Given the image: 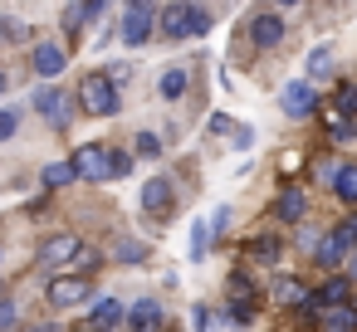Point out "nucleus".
Wrapping results in <instances>:
<instances>
[{"mask_svg": "<svg viewBox=\"0 0 357 332\" xmlns=\"http://www.w3.org/2000/svg\"><path fill=\"white\" fill-rule=\"evenodd\" d=\"M69 181H79L74 161H50V166H45V186H50V191H59V186H69Z\"/></svg>", "mask_w": 357, "mask_h": 332, "instance_id": "nucleus-19", "label": "nucleus"}, {"mask_svg": "<svg viewBox=\"0 0 357 332\" xmlns=\"http://www.w3.org/2000/svg\"><path fill=\"white\" fill-rule=\"evenodd\" d=\"M274 298H279V303H289V308H303V303H308L303 283H298V278H289V274H284V278H274Z\"/></svg>", "mask_w": 357, "mask_h": 332, "instance_id": "nucleus-17", "label": "nucleus"}, {"mask_svg": "<svg viewBox=\"0 0 357 332\" xmlns=\"http://www.w3.org/2000/svg\"><path fill=\"white\" fill-rule=\"evenodd\" d=\"M157 0H128V10H152Z\"/></svg>", "mask_w": 357, "mask_h": 332, "instance_id": "nucleus-41", "label": "nucleus"}, {"mask_svg": "<svg viewBox=\"0 0 357 332\" xmlns=\"http://www.w3.org/2000/svg\"><path fill=\"white\" fill-rule=\"evenodd\" d=\"M0 298H6V283H0Z\"/></svg>", "mask_w": 357, "mask_h": 332, "instance_id": "nucleus-47", "label": "nucleus"}, {"mask_svg": "<svg viewBox=\"0 0 357 332\" xmlns=\"http://www.w3.org/2000/svg\"><path fill=\"white\" fill-rule=\"evenodd\" d=\"M328 69H333V49H328V45H318V49L308 54V74L318 79V74H328Z\"/></svg>", "mask_w": 357, "mask_h": 332, "instance_id": "nucleus-25", "label": "nucleus"}, {"mask_svg": "<svg viewBox=\"0 0 357 332\" xmlns=\"http://www.w3.org/2000/svg\"><path fill=\"white\" fill-rule=\"evenodd\" d=\"M333 191H337V200H347V205H357V161H342V171H337V181H333Z\"/></svg>", "mask_w": 357, "mask_h": 332, "instance_id": "nucleus-18", "label": "nucleus"}, {"mask_svg": "<svg viewBox=\"0 0 357 332\" xmlns=\"http://www.w3.org/2000/svg\"><path fill=\"white\" fill-rule=\"evenodd\" d=\"M323 332H357V303H333V308H323Z\"/></svg>", "mask_w": 357, "mask_h": 332, "instance_id": "nucleus-14", "label": "nucleus"}, {"mask_svg": "<svg viewBox=\"0 0 357 332\" xmlns=\"http://www.w3.org/2000/svg\"><path fill=\"white\" fill-rule=\"evenodd\" d=\"M30 64H35V74H40V79H59V74L69 69V49L45 40V45H35V49H30Z\"/></svg>", "mask_w": 357, "mask_h": 332, "instance_id": "nucleus-5", "label": "nucleus"}, {"mask_svg": "<svg viewBox=\"0 0 357 332\" xmlns=\"http://www.w3.org/2000/svg\"><path fill=\"white\" fill-rule=\"evenodd\" d=\"M274 6H298V0H274Z\"/></svg>", "mask_w": 357, "mask_h": 332, "instance_id": "nucleus-42", "label": "nucleus"}, {"mask_svg": "<svg viewBox=\"0 0 357 332\" xmlns=\"http://www.w3.org/2000/svg\"><path fill=\"white\" fill-rule=\"evenodd\" d=\"M347 269H352V274H357V254H352V264H347Z\"/></svg>", "mask_w": 357, "mask_h": 332, "instance_id": "nucleus-44", "label": "nucleus"}, {"mask_svg": "<svg viewBox=\"0 0 357 332\" xmlns=\"http://www.w3.org/2000/svg\"><path fill=\"white\" fill-rule=\"evenodd\" d=\"M89 298H93V278H84V274H59L50 283V303L54 308H79Z\"/></svg>", "mask_w": 357, "mask_h": 332, "instance_id": "nucleus-2", "label": "nucleus"}, {"mask_svg": "<svg viewBox=\"0 0 357 332\" xmlns=\"http://www.w3.org/2000/svg\"><path fill=\"white\" fill-rule=\"evenodd\" d=\"M128 322H132L137 332H162V303H157V298L132 303V308H128Z\"/></svg>", "mask_w": 357, "mask_h": 332, "instance_id": "nucleus-11", "label": "nucleus"}, {"mask_svg": "<svg viewBox=\"0 0 357 332\" xmlns=\"http://www.w3.org/2000/svg\"><path fill=\"white\" fill-rule=\"evenodd\" d=\"M206 30H211V15L201 6H191V35H206Z\"/></svg>", "mask_w": 357, "mask_h": 332, "instance_id": "nucleus-37", "label": "nucleus"}, {"mask_svg": "<svg viewBox=\"0 0 357 332\" xmlns=\"http://www.w3.org/2000/svg\"><path fill=\"white\" fill-rule=\"evenodd\" d=\"M284 118H308L313 108H318V88H313V79H294V84H284Z\"/></svg>", "mask_w": 357, "mask_h": 332, "instance_id": "nucleus-3", "label": "nucleus"}, {"mask_svg": "<svg viewBox=\"0 0 357 332\" xmlns=\"http://www.w3.org/2000/svg\"><path fill=\"white\" fill-rule=\"evenodd\" d=\"M279 171H284V176H294V171H298V152H289V157L279 161Z\"/></svg>", "mask_w": 357, "mask_h": 332, "instance_id": "nucleus-39", "label": "nucleus"}, {"mask_svg": "<svg viewBox=\"0 0 357 332\" xmlns=\"http://www.w3.org/2000/svg\"><path fill=\"white\" fill-rule=\"evenodd\" d=\"M93 269H98V249H93V244H79V254H74V264H69L64 274H84V278H89Z\"/></svg>", "mask_w": 357, "mask_h": 332, "instance_id": "nucleus-22", "label": "nucleus"}, {"mask_svg": "<svg viewBox=\"0 0 357 332\" xmlns=\"http://www.w3.org/2000/svg\"><path fill=\"white\" fill-rule=\"evenodd\" d=\"M230 322L235 327H250L255 322V298H230Z\"/></svg>", "mask_w": 357, "mask_h": 332, "instance_id": "nucleus-24", "label": "nucleus"}, {"mask_svg": "<svg viewBox=\"0 0 357 332\" xmlns=\"http://www.w3.org/2000/svg\"><path fill=\"white\" fill-rule=\"evenodd\" d=\"M79 332H98V327H79Z\"/></svg>", "mask_w": 357, "mask_h": 332, "instance_id": "nucleus-45", "label": "nucleus"}, {"mask_svg": "<svg viewBox=\"0 0 357 332\" xmlns=\"http://www.w3.org/2000/svg\"><path fill=\"white\" fill-rule=\"evenodd\" d=\"M84 20H89V6H69V10H64V30H69V35H74Z\"/></svg>", "mask_w": 357, "mask_h": 332, "instance_id": "nucleus-36", "label": "nucleus"}, {"mask_svg": "<svg viewBox=\"0 0 357 332\" xmlns=\"http://www.w3.org/2000/svg\"><path fill=\"white\" fill-rule=\"evenodd\" d=\"M20 132V113L15 108H0V142H10Z\"/></svg>", "mask_w": 357, "mask_h": 332, "instance_id": "nucleus-29", "label": "nucleus"}, {"mask_svg": "<svg viewBox=\"0 0 357 332\" xmlns=\"http://www.w3.org/2000/svg\"><path fill=\"white\" fill-rule=\"evenodd\" d=\"M337 113H357V84H342L337 88Z\"/></svg>", "mask_w": 357, "mask_h": 332, "instance_id": "nucleus-35", "label": "nucleus"}, {"mask_svg": "<svg viewBox=\"0 0 357 332\" xmlns=\"http://www.w3.org/2000/svg\"><path fill=\"white\" fill-rule=\"evenodd\" d=\"M191 317H196V332H220V317H215V313H211L206 303H201V308H196Z\"/></svg>", "mask_w": 357, "mask_h": 332, "instance_id": "nucleus-32", "label": "nucleus"}, {"mask_svg": "<svg viewBox=\"0 0 357 332\" xmlns=\"http://www.w3.org/2000/svg\"><path fill=\"white\" fill-rule=\"evenodd\" d=\"M137 157H162V137L157 132H137Z\"/></svg>", "mask_w": 357, "mask_h": 332, "instance_id": "nucleus-30", "label": "nucleus"}, {"mask_svg": "<svg viewBox=\"0 0 357 332\" xmlns=\"http://www.w3.org/2000/svg\"><path fill=\"white\" fill-rule=\"evenodd\" d=\"M206 244H211V225H206V220H196V230H191V254L201 259V254H206Z\"/></svg>", "mask_w": 357, "mask_h": 332, "instance_id": "nucleus-31", "label": "nucleus"}, {"mask_svg": "<svg viewBox=\"0 0 357 332\" xmlns=\"http://www.w3.org/2000/svg\"><path fill=\"white\" fill-rule=\"evenodd\" d=\"M118 259H142V244H118Z\"/></svg>", "mask_w": 357, "mask_h": 332, "instance_id": "nucleus-40", "label": "nucleus"}, {"mask_svg": "<svg viewBox=\"0 0 357 332\" xmlns=\"http://www.w3.org/2000/svg\"><path fill=\"white\" fill-rule=\"evenodd\" d=\"M279 249H284L279 235H255V239H250V259H259V264H274Z\"/></svg>", "mask_w": 357, "mask_h": 332, "instance_id": "nucleus-16", "label": "nucleus"}, {"mask_svg": "<svg viewBox=\"0 0 357 332\" xmlns=\"http://www.w3.org/2000/svg\"><path fill=\"white\" fill-rule=\"evenodd\" d=\"M303 210H308V205H303V191H294V186L274 200V215H279L284 225H298V220H303Z\"/></svg>", "mask_w": 357, "mask_h": 332, "instance_id": "nucleus-15", "label": "nucleus"}, {"mask_svg": "<svg viewBox=\"0 0 357 332\" xmlns=\"http://www.w3.org/2000/svg\"><path fill=\"white\" fill-rule=\"evenodd\" d=\"M230 298H255V283H250V274H230Z\"/></svg>", "mask_w": 357, "mask_h": 332, "instance_id": "nucleus-34", "label": "nucleus"}, {"mask_svg": "<svg viewBox=\"0 0 357 332\" xmlns=\"http://www.w3.org/2000/svg\"><path fill=\"white\" fill-rule=\"evenodd\" d=\"M186 84H191V79H186V69H167L157 88H162V98H181V93H186Z\"/></svg>", "mask_w": 357, "mask_h": 332, "instance_id": "nucleus-21", "label": "nucleus"}, {"mask_svg": "<svg viewBox=\"0 0 357 332\" xmlns=\"http://www.w3.org/2000/svg\"><path fill=\"white\" fill-rule=\"evenodd\" d=\"M35 113H45V118H50V127H69L74 103H69V93H64V88H40V93H35Z\"/></svg>", "mask_w": 357, "mask_h": 332, "instance_id": "nucleus-4", "label": "nucleus"}, {"mask_svg": "<svg viewBox=\"0 0 357 332\" xmlns=\"http://www.w3.org/2000/svg\"><path fill=\"white\" fill-rule=\"evenodd\" d=\"M279 40H284V20H279V15H255V20H250V45L274 49Z\"/></svg>", "mask_w": 357, "mask_h": 332, "instance_id": "nucleus-10", "label": "nucleus"}, {"mask_svg": "<svg viewBox=\"0 0 357 332\" xmlns=\"http://www.w3.org/2000/svg\"><path fill=\"white\" fill-rule=\"evenodd\" d=\"M313 171H318V181H328V186H333V181H337V171H342V161H337V157H323Z\"/></svg>", "mask_w": 357, "mask_h": 332, "instance_id": "nucleus-33", "label": "nucleus"}, {"mask_svg": "<svg viewBox=\"0 0 357 332\" xmlns=\"http://www.w3.org/2000/svg\"><path fill=\"white\" fill-rule=\"evenodd\" d=\"M342 254H347V244H337L333 235H323V239L313 244V259H318V264H328V269H333V264H342Z\"/></svg>", "mask_w": 357, "mask_h": 332, "instance_id": "nucleus-20", "label": "nucleus"}, {"mask_svg": "<svg viewBox=\"0 0 357 332\" xmlns=\"http://www.w3.org/2000/svg\"><path fill=\"white\" fill-rule=\"evenodd\" d=\"M118 322H128V308H123L118 298H98V303H93V317H89V327L108 332V327H118Z\"/></svg>", "mask_w": 357, "mask_h": 332, "instance_id": "nucleus-13", "label": "nucleus"}, {"mask_svg": "<svg viewBox=\"0 0 357 332\" xmlns=\"http://www.w3.org/2000/svg\"><path fill=\"white\" fill-rule=\"evenodd\" d=\"M142 210L147 215H172V181L167 176H152L142 186Z\"/></svg>", "mask_w": 357, "mask_h": 332, "instance_id": "nucleus-9", "label": "nucleus"}, {"mask_svg": "<svg viewBox=\"0 0 357 332\" xmlns=\"http://www.w3.org/2000/svg\"><path fill=\"white\" fill-rule=\"evenodd\" d=\"M6 88H10V84H6V74H0V93H6Z\"/></svg>", "mask_w": 357, "mask_h": 332, "instance_id": "nucleus-43", "label": "nucleus"}, {"mask_svg": "<svg viewBox=\"0 0 357 332\" xmlns=\"http://www.w3.org/2000/svg\"><path fill=\"white\" fill-rule=\"evenodd\" d=\"M211 132H235V118H225V113H215V118H211Z\"/></svg>", "mask_w": 357, "mask_h": 332, "instance_id": "nucleus-38", "label": "nucleus"}, {"mask_svg": "<svg viewBox=\"0 0 357 332\" xmlns=\"http://www.w3.org/2000/svg\"><path fill=\"white\" fill-rule=\"evenodd\" d=\"M79 108H84L89 118H113V113L123 108V98H118V84H108L103 74H89V79L79 84Z\"/></svg>", "mask_w": 357, "mask_h": 332, "instance_id": "nucleus-1", "label": "nucleus"}, {"mask_svg": "<svg viewBox=\"0 0 357 332\" xmlns=\"http://www.w3.org/2000/svg\"><path fill=\"white\" fill-rule=\"evenodd\" d=\"M20 322V303L15 298H0V332H10Z\"/></svg>", "mask_w": 357, "mask_h": 332, "instance_id": "nucleus-28", "label": "nucleus"}, {"mask_svg": "<svg viewBox=\"0 0 357 332\" xmlns=\"http://www.w3.org/2000/svg\"><path fill=\"white\" fill-rule=\"evenodd\" d=\"M333 239H337V244H347V249H357V215H347V220L333 230Z\"/></svg>", "mask_w": 357, "mask_h": 332, "instance_id": "nucleus-27", "label": "nucleus"}, {"mask_svg": "<svg viewBox=\"0 0 357 332\" xmlns=\"http://www.w3.org/2000/svg\"><path fill=\"white\" fill-rule=\"evenodd\" d=\"M0 40H10V45H30V25L10 20V15H0Z\"/></svg>", "mask_w": 357, "mask_h": 332, "instance_id": "nucleus-23", "label": "nucleus"}, {"mask_svg": "<svg viewBox=\"0 0 357 332\" xmlns=\"http://www.w3.org/2000/svg\"><path fill=\"white\" fill-rule=\"evenodd\" d=\"M35 332H54V327H35Z\"/></svg>", "mask_w": 357, "mask_h": 332, "instance_id": "nucleus-46", "label": "nucleus"}, {"mask_svg": "<svg viewBox=\"0 0 357 332\" xmlns=\"http://www.w3.org/2000/svg\"><path fill=\"white\" fill-rule=\"evenodd\" d=\"M162 35L176 45V40H186L191 35V6H167L162 10Z\"/></svg>", "mask_w": 357, "mask_h": 332, "instance_id": "nucleus-12", "label": "nucleus"}, {"mask_svg": "<svg viewBox=\"0 0 357 332\" xmlns=\"http://www.w3.org/2000/svg\"><path fill=\"white\" fill-rule=\"evenodd\" d=\"M69 161H74V171H79L84 181H108V152H103L98 142H89V147H79V152H74Z\"/></svg>", "mask_w": 357, "mask_h": 332, "instance_id": "nucleus-6", "label": "nucleus"}, {"mask_svg": "<svg viewBox=\"0 0 357 332\" xmlns=\"http://www.w3.org/2000/svg\"><path fill=\"white\" fill-rule=\"evenodd\" d=\"M79 244H84V239H74V235H50L45 249H40V264H50V269H69L74 254H79Z\"/></svg>", "mask_w": 357, "mask_h": 332, "instance_id": "nucleus-7", "label": "nucleus"}, {"mask_svg": "<svg viewBox=\"0 0 357 332\" xmlns=\"http://www.w3.org/2000/svg\"><path fill=\"white\" fill-rule=\"evenodd\" d=\"M108 176L118 181V176H132V157L128 152H108Z\"/></svg>", "mask_w": 357, "mask_h": 332, "instance_id": "nucleus-26", "label": "nucleus"}, {"mask_svg": "<svg viewBox=\"0 0 357 332\" xmlns=\"http://www.w3.org/2000/svg\"><path fill=\"white\" fill-rule=\"evenodd\" d=\"M152 30H157L152 10H128V20H123V45H128V49H142V45L152 40Z\"/></svg>", "mask_w": 357, "mask_h": 332, "instance_id": "nucleus-8", "label": "nucleus"}]
</instances>
